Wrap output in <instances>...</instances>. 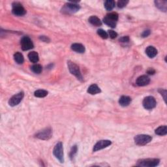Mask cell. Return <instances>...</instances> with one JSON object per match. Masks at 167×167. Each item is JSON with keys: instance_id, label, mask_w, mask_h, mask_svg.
Wrapping results in <instances>:
<instances>
[{"instance_id": "obj_8", "label": "cell", "mask_w": 167, "mask_h": 167, "mask_svg": "<svg viewBox=\"0 0 167 167\" xmlns=\"http://www.w3.org/2000/svg\"><path fill=\"white\" fill-rule=\"evenodd\" d=\"M52 137V130L51 128H46L41 131L39 132L35 135V137L41 140H48Z\"/></svg>"}, {"instance_id": "obj_35", "label": "cell", "mask_w": 167, "mask_h": 167, "mask_svg": "<svg viewBox=\"0 0 167 167\" xmlns=\"http://www.w3.org/2000/svg\"><path fill=\"white\" fill-rule=\"evenodd\" d=\"M147 72L149 74H154L155 73H156V71H155L153 68H149L148 70H147Z\"/></svg>"}, {"instance_id": "obj_28", "label": "cell", "mask_w": 167, "mask_h": 167, "mask_svg": "<svg viewBox=\"0 0 167 167\" xmlns=\"http://www.w3.org/2000/svg\"><path fill=\"white\" fill-rule=\"evenodd\" d=\"M97 34L100 36L101 38L104 39H106L108 37V33L106 32L105 30H103V29H99L97 30Z\"/></svg>"}, {"instance_id": "obj_21", "label": "cell", "mask_w": 167, "mask_h": 167, "mask_svg": "<svg viewBox=\"0 0 167 167\" xmlns=\"http://www.w3.org/2000/svg\"><path fill=\"white\" fill-rule=\"evenodd\" d=\"M105 9L107 11H112L116 5V2L114 0H107L104 3Z\"/></svg>"}, {"instance_id": "obj_16", "label": "cell", "mask_w": 167, "mask_h": 167, "mask_svg": "<svg viewBox=\"0 0 167 167\" xmlns=\"http://www.w3.org/2000/svg\"><path fill=\"white\" fill-rule=\"evenodd\" d=\"M101 92V89L97 84H92L88 89V93L91 94V95H95V94H97Z\"/></svg>"}, {"instance_id": "obj_27", "label": "cell", "mask_w": 167, "mask_h": 167, "mask_svg": "<svg viewBox=\"0 0 167 167\" xmlns=\"http://www.w3.org/2000/svg\"><path fill=\"white\" fill-rule=\"evenodd\" d=\"M106 17H108V18L111 19L115 22H117L118 20V13H115V12H112V13H108L107 14V15L106 16Z\"/></svg>"}, {"instance_id": "obj_10", "label": "cell", "mask_w": 167, "mask_h": 167, "mask_svg": "<svg viewBox=\"0 0 167 167\" xmlns=\"http://www.w3.org/2000/svg\"><path fill=\"white\" fill-rule=\"evenodd\" d=\"M24 97V92H19L16 95H13L12 97L9 99V105L11 106H15L18 105L20 103Z\"/></svg>"}, {"instance_id": "obj_5", "label": "cell", "mask_w": 167, "mask_h": 167, "mask_svg": "<svg viewBox=\"0 0 167 167\" xmlns=\"http://www.w3.org/2000/svg\"><path fill=\"white\" fill-rule=\"evenodd\" d=\"M53 153L61 163H64V147H63L62 142H58L57 144H55L54 150H53Z\"/></svg>"}, {"instance_id": "obj_19", "label": "cell", "mask_w": 167, "mask_h": 167, "mask_svg": "<svg viewBox=\"0 0 167 167\" xmlns=\"http://www.w3.org/2000/svg\"><path fill=\"white\" fill-rule=\"evenodd\" d=\"M28 58L31 62L34 63V64L37 63L39 62V57L38 53L35 51H33L29 53Z\"/></svg>"}, {"instance_id": "obj_20", "label": "cell", "mask_w": 167, "mask_h": 167, "mask_svg": "<svg viewBox=\"0 0 167 167\" xmlns=\"http://www.w3.org/2000/svg\"><path fill=\"white\" fill-rule=\"evenodd\" d=\"M155 133H156V135H159V136H164V135H166L167 134V127L166 125L159 127L157 129H156Z\"/></svg>"}, {"instance_id": "obj_32", "label": "cell", "mask_w": 167, "mask_h": 167, "mask_svg": "<svg viewBox=\"0 0 167 167\" xmlns=\"http://www.w3.org/2000/svg\"><path fill=\"white\" fill-rule=\"evenodd\" d=\"M119 41L122 43H128L129 41V37L128 36H124V37L120 38Z\"/></svg>"}, {"instance_id": "obj_29", "label": "cell", "mask_w": 167, "mask_h": 167, "mask_svg": "<svg viewBox=\"0 0 167 167\" xmlns=\"http://www.w3.org/2000/svg\"><path fill=\"white\" fill-rule=\"evenodd\" d=\"M128 3H129L128 0H120L118 2V7L120 9H122L126 6Z\"/></svg>"}, {"instance_id": "obj_12", "label": "cell", "mask_w": 167, "mask_h": 167, "mask_svg": "<svg viewBox=\"0 0 167 167\" xmlns=\"http://www.w3.org/2000/svg\"><path fill=\"white\" fill-rule=\"evenodd\" d=\"M150 82L149 78L146 75H142L137 79L136 84L139 86H145L148 85Z\"/></svg>"}, {"instance_id": "obj_2", "label": "cell", "mask_w": 167, "mask_h": 167, "mask_svg": "<svg viewBox=\"0 0 167 167\" xmlns=\"http://www.w3.org/2000/svg\"><path fill=\"white\" fill-rule=\"evenodd\" d=\"M67 65H68L69 71L72 74H73L74 76H76L79 80H83V77H82L80 70L78 65L71 61L67 62Z\"/></svg>"}, {"instance_id": "obj_15", "label": "cell", "mask_w": 167, "mask_h": 167, "mask_svg": "<svg viewBox=\"0 0 167 167\" xmlns=\"http://www.w3.org/2000/svg\"><path fill=\"white\" fill-rule=\"evenodd\" d=\"M131 103V99L129 97L123 95L119 99V103L122 106H127Z\"/></svg>"}, {"instance_id": "obj_3", "label": "cell", "mask_w": 167, "mask_h": 167, "mask_svg": "<svg viewBox=\"0 0 167 167\" xmlns=\"http://www.w3.org/2000/svg\"><path fill=\"white\" fill-rule=\"evenodd\" d=\"M160 160L158 159H140L137 162V166L154 167L158 165Z\"/></svg>"}, {"instance_id": "obj_23", "label": "cell", "mask_w": 167, "mask_h": 167, "mask_svg": "<svg viewBox=\"0 0 167 167\" xmlns=\"http://www.w3.org/2000/svg\"><path fill=\"white\" fill-rule=\"evenodd\" d=\"M103 22L105 23L106 25L110 26V27L112 28H114L116 26V22H117L114 21L112 20H111V19L108 18V17H106V16H105V17L103 18Z\"/></svg>"}, {"instance_id": "obj_26", "label": "cell", "mask_w": 167, "mask_h": 167, "mask_svg": "<svg viewBox=\"0 0 167 167\" xmlns=\"http://www.w3.org/2000/svg\"><path fill=\"white\" fill-rule=\"evenodd\" d=\"M77 151H78V147H77L76 145H74V146L72 147L71 151H70V154H69L70 159H71L72 161L73 160V159L74 158L75 156H76Z\"/></svg>"}, {"instance_id": "obj_33", "label": "cell", "mask_w": 167, "mask_h": 167, "mask_svg": "<svg viewBox=\"0 0 167 167\" xmlns=\"http://www.w3.org/2000/svg\"><path fill=\"white\" fill-rule=\"evenodd\" d=\"M39 39L41 41H43V42H45V43H49L50 41V39L48 37H46V36H41Z\"/></svg>"}, {"instance_id": "obj_4", "label": "cell", "mask_w": 167, "mask_h": 167, "mask_svg": "<svg viewBox=\"0 0 167 167\" xmlns=\"http://www.w3.org/2000/svg\"><path fill=\"white\" fill-rule=\"evenodd\" d=\"M152 137L147 135H138L135 137V142L139 146H144L151 141Z\"/></svg>"}, {"instance_id": "obj_30", "label": "cell", "mask_w": 167, "mask_h": 167, "mask_svg": "<svg viewBox=\"0 0 167 167\" xmlns=\"http://www.w3.org/2000/svg\"><path fill=\"white\" fill-rule=\"evenodd\" d=\"M108 35L111 39H115L118 37V33L114 30H108Z\"/></svg>"}, {"instance_id": "obj_24", "label": "cell", "mask_w": 167, "mask_h": 167, "mask_svg": "<svg viewBox=\"0 0 167 167\" xmlns=\"http://www.w3.org/2000/svg\"><path fill=\"white\" fill-rule=\"evenodd\" d=\"M48 95V91L45 90V89H38V90L35 91L34 93V95L36 97L43 98L45 97Z\"/></svg>"}, {"instance_id": "obj_14", "label": "cell", "mask_w": 167, "mask_h": 167, "mask_svg": "<svg viewBox=\"0 0 167 167\" xmlns=\"http://www.w3.org/2000/svg\"><path fill=\"white\" fill-rule=\"evenodd\" d=\"M71 49L73 51L78 53H84L85 52V47L84 45L80 43H74L71 45Z\"/></svg>"}, {"instance_id": "obj_17", "label": "cell", "mask_w": 167, "mask_h": 167, "mask_svg": "<svg viewBox=\"0 0 167 167\" xmlns=\"http://www.w3.org/2000/svg\"><path fill=\"white\" fill-rule=\"evenodd\" d=\"M156 7L160 9L161 11L166 12L167 9V1H155Z\"/></svg>"}, {"instance_id": "obj_9", "label": "cell", "mask_w": 167, "mask_h": 167, "mask_svg": "<svg viewBox=\"0 0 167 167\" xmlns=\"http://www.w3.org/2000/svg\"><path fill=\"white\" fill-rule=\"evenodd\" d=\"M20 44L22 49L23 50H25V51L26 50L32 49L34 47L33 42L30 39V38L28 37V36H24V37L22 38L20 41Z\"/></svg>"}, {"instance_id": "obj_1", "label": "cell", "mask_w": 167, "mask_h": 167, "mask_svg": "<svg viewBox=\"0 0 167 167\" xmlns=\"http://www.w3.org/2000/svg\"><path fill=\"white\" fill-rule=\"evenodd\" d=\"M76 3H78V2L71 1L65 4L62 9L63 13L65 14H72L76 13L80 9V7L78 4H76Z\"/></svg>"}, {"instance_id": "obj_13", "label": "cell", "mask_w": 167, "mask_h": 167, "mask_svg": "<svg viewBox=\"0 0 167 167\" xmlns=\"http://www.w3.org/2000/svg\"><path fill=\"white\" fill-rule=\"evenodd\" d=\"M146 53L149 58H153L157 54V50L152 46H149L146 49Z\"/></svg>"}, {"instance_id": "obj_31", "label": "cell", "mask_w": 167, "mask_h": 167, "mask_svg": "<svg viewBox=\"0 0 167 167\" xmlns=\"http://www.w3.org/2000/svg\"><path fill=\"white\" fill-rule=\"evenodd\" d=\"M159 92L161 93V95L162 96H163V99H164V101H165V103H166V93H167L166 89H159Z\"/></svg>"}, {"instance_id": "obj_25", "label": "cell", "mask_w": 167, "mask_h": 167, "mask_svg": "<svg viewBox=\"0 0 167 167\" xmlns=\"http://www.w3.org/2000/svg\"><path fill=\"white\" fill-rule=\"evenodd\" d=\"M31 71L36 74H40L43 71V67L39 64H35L31 67Z\"/></svg>"}, {"instance_id": "obj_22", "label": "cell", "mask_w": 167, "mask_h": 167, "mask_svg": "<svg viewBox=\"0 0 167 167\" xmlns=\"http://www.w3.org/2000/svg\"><path fill=\"white\" fill-rule=\"evenodd\" d=\"M14 59L18 64H22L24 62V58L23 55L20 52H16L14 54Z\"/></svg>"}, {"instance_id": "obj_34", "label": "cell", "mask_w": 167, "mask_h": 167, "mask_svg": "<svg viewBox=\"0 0 167 167\" xmlns=\"http://www.w3.org/2000/svg\"><path fill=\"white\" fill-rule=\"evenodd\" d=\"M149 35H150V30H146L142 33V36L143 37H147V36H149Z\"/></svg>"}, {"instance_id": "obj_18", "label": "cell", "mask_w": 167, "mask_h": 167, "mask_svg": "<svg viewBox=\"0 0 167 167\" xmlns=\"http://www.w3.org/2000/svg\"><path fill=\"white\" fill-rule=\"evenodd\" d=\"M89 22L91 24H92L93 26H97H97H101L102 25V22H101L100 19L96 16H91V17H89Z\"/></svg>"}, {"instance_id": "obj_11", "label": "cell", "mask_w": 167, "mask_h": 167, "mask_svg": "<svg viewBox=\"0 0 167 167\" xmlns=\"http://www.w3.org/2000/svg\"><path fill=\"white\" fill-rule=\"evenodd\" d=\"M112 144V142L109 140H102L97 142L93 147V151H97L99 150L103 149L108 147Z\"/></svg>"}, {"instance_id": "obj_6", "label": "cell", "mask_w": 167, "mask_h": 167, "mask_svg": "<svg viewBox=\"0 0 167 167\" xmlns=\"http://www.w3.org/2000/svg\"><path fill=\"white\" fill-rule=\"evenodd\" d=\"M156 101L153 97L148 96L145 97L142 102V105L144 108L147 110H151L156 106Z\"/></svg>"}, {"instance_id": "obj_7", "label": "cell", "mask_w": 167, "mask_h": 167, "mask_svg": "<svg viewBox=\"0 0 167 167\" xmlns=\"http://www.w3.org/2000/svg\"><path fill=\"white\" fill-rule=\"evenodd\" d=\"M13 14L17 16H21L25 15L26 13V9L20 3L18 2H14L13 3V9H12Z\"/></svg>"}]
</instances>
